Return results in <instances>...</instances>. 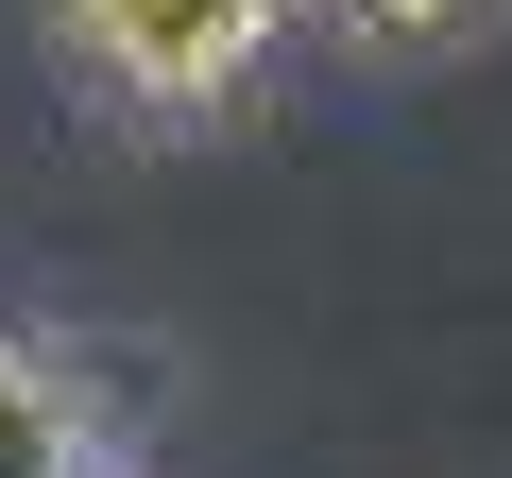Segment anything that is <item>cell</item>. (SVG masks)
<instances>
[{
	"label": "cell",
	"instance_id": "6da1fadb",
	"mask_svg": "<svg viewBox=\"0 0 512 478\" xmlns=\"http://www.w3.org/2000/svg\"><path fill=\"white\" fill-rule=\"evenodd\" d=\"M308 18V0H52V52L103 120L137 137H205L222 103H256V69H274V35Z\"/></svg>",
	"mask_w": 512,
	"mask_h": 478
},
{
	"label": "cell",
	"instance_id": "7a4b0ae2",
	"mask_svg": "<svg viewBox=\"0 0 512 478\" xmlns=\"http://www.w3.org/2000/svg\"><path fill=\"white\" fill-rule=\"evenodd\" d=\"M0 478H103V410L52 342H0Z\"/></svg>",
	"mask_w": 512,
	"mask_h": 478
},
{
	"label": "cell",
	"instance_id": "3957f363",
	"mask_svg": "<svg viewBox=\"0 0 512 478\" xmlns=\"http://www.w3.org/2000/svg\"><path fill=\"white\" fill-rule=\"evenodd\" d=\"M325 35H359V52H427V35H461L478 0H308Z\"/></svg>",
	"mask_w": 512,
	"mask_h": 478
}]
</instances>
